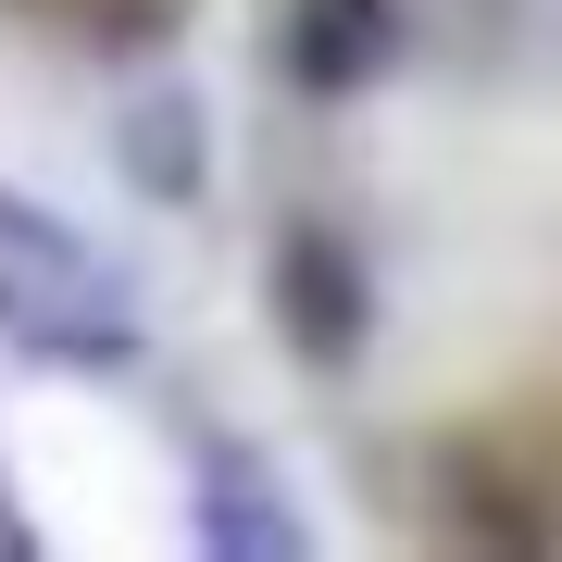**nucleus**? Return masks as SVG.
Here are the masks:
<instances>
[{"label":"nucleus","mask_w":562,"mask_h":562,"mask_svg":"<svg viewBox=\"0 0 562 562\" xmlns=\"http://www.w3.org/2000/svg\"><path fill=\"white\" fill-rule=\"evenodd\" d=\"M0 338L38 350V362H76V375H113L138 350V301H125V262L63 225L38 201H0Z\"/></svg>","instance_id":"1"},{"label":"nucleus","mask_w":562,"mask_h":562,"mask_svg":"<svg viewBox=\"0 0 562 562\" xmlns=\"http://www.w3.org/2000/svg\"><path fill=\"white\" fill-rule=\"evenodd\" d=\"M276 313H288V338H301V362H350L362 325H375L362 250L325 238V225H288V250H276Z\"/></svg>","instance_id":"2"},{"label":"nucleus","mask_w":562,"mask_h":562,"mask_svg":"<svg viewBox=\"0 0 562 562\" xmlns=\"http://www.w3.org/2000/svg\"><path fill=\"white\" fill-rule=\"evenodd\" d=\"M387 50H401V13H387V0H288V76H301L313 101L375 88Z\"/></svg>","instance_id":"3"},{"label":"nucleus","mask_w":562,"mask_h":562,"mask_svg":"<svg viewBox=\"0 0 562 562\" xmlns=\"http://www.w3.org/2000/svg\"><path fill=\"white\" fill-rule=\"evenodd\" d=\"M201 538L225 562H301V513H288L276 487H250V462L225 450L213 475H201Z\"/></svg>","instance_id":"4"},{"label":"nucleus","mask_w":562,"mask_h":562,"mask_svg":"<svg viewBox=\"0 0 562 562\" xmlns=\"http://www.w3.org/2000/svg\"><path fill=\"white\" fill-rule=\"evenodd\" d=\"M125 150H138V188H162V201H176V188L201 176V162H188V101L138 113V125H125Z\"/></svg>","instance_id":"5"}]
</instances>
